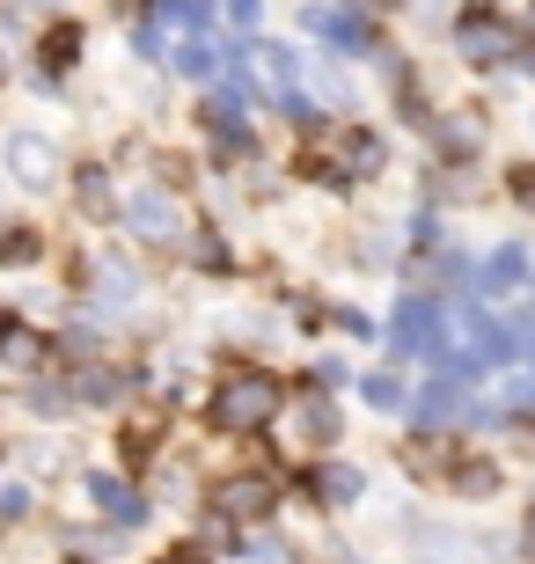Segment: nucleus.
Instances as JSON below:
<instances>
[{
  "label": "nucleus",
  "mask_w": 535,
  "mask_h": 564,
  "mask_svg": "<svg viewBox=\"0 0 535 564\" xmlns=\"http://www.w3.org/2000/svg\"><path fill=\"white\" fill-rule=\"evenodd\" d=\"M470 381H454V375H440V381H426L411 397V425L418 433H432V425H462L470 419V397H462Z\"/></svg>",
  "instance_id": "nucleus-7"
},
{
  "label": "nucleus",
  "mask_w": 535,
  "mask_h": 564,
  "mask_svg": "<svg viewBox=\"0 0 535 564\" xmlns=\"http://www.w3.org/2000/svg\"><path fill=\"white\" fill-rule=\"evenodd\" d=\"M293 440L301 447H338V433H345V419H338V403H330V389H309V397L287 411Z\"/></svg>",
  "instance_id": "nucleus-8"
},
{
  "label": "nucleus",
  "mask_w": 535,
  "mask_h": 564,
  "mask_svg": "<svg viewBox=\"0 0 535 564\" xmlns=\"http://www.w3.org/2000/svg\"><path fill=\"white\" fill-rule=\"evenodd\" d=\"M66 564H96V557H66Z\"/></svg>",
  "instance_id": "nucleus-41"
},
{
  "label": "nucleus",
  "mask_w": 535,
  "mask_h": 564,
  "mask_svg": "<svg viewBox=\"0 0 535 564\" xmlns=\"http://www.w3.org/2000/svg\"><path fill=\"white\" fill-rule=\"evenodd\" d=\"M38 257H44V235H38V228L0 235V264H38Z\"/></svg>",
  "instance_id": "nucleus-25"
},
{
  "label": "nucleus",
  "mask_w": 535,
  "mask_h": 564,
  "mask_svg": "<svg viewBox=\"0 0 535 564\" xmlns=\"http://www.w3.org/2000/svg\"><path fill=\"white\" fill-rule=\"evenodd\" d=\"M396 118H404V126H418V132H432V126H440V118L426 110V96H418L411 82H396Z\"/></svg>",
  "instance_id": "nucleus-26"
},
{
  "label": "nucleus",
  "mask_w": 535,
  "mask_h": 564,
  "mask_svg": "<svg viewBox=\"0 0 535 564\" xmlns=\"http://www.w3.org/2000/svg\"><path fill=\"white\" fill-rule=\"evenodd\" d=\"M191 264H199L206 279H227V272H235V250H227V235L206 228V235H199V250H191Z\"/></svg>",
  "instance_id": "nucleus-22"
},
{
  "label": "nucleus",
  "mask_w": 535,
  "mask_h": 564,
  "mask_svg": "<svg viewBox=\"0 0 535 564\" xmlns=\"http://www.w3.org/2000/svg\"><path fill=\"white\" fill-rule=\"evenodd\" d=\"M521 557L535 564V506H528V513H521Z\"/></svg>",
  "instance_id": "nucleus-37"
},
{
  "label": "nucleus",
  "mask_w": 535,
  "mask_h": 564,
  "mask_svg": "<svg viewBox=\"0 0 535 564\" xmlns=\"http://www.w3.org/2000/svg\"><path fill=\"white\" fill-rule=\"evenodd\" d=\"M132 52H140V59H169V44H162V22H140V30H132Z\"/></svg>",
  "instance_id": "nucleus-29"
},
{
  "label": "nucleus",
  "mask_w": 535,
  "mask_h": 564,
  "mask_svg": "<svg viewBox=\"0 0 535 564\" xmlns=\"http://www.w3.org/2000/svg\"><path fill=\"white\" fill-rule=\"evenodd\" d=\"M44 359H52V337L30 330V323H22V330L0 345V367H15V375H30V367H44Z\"/></svg>",
  "instance_id": "nucleus-20"
},
{
  "label": "nucleus",
  "mask_w": 535,
  "mask_h": 564,
  "mask_svg": "<svg viewBox=\"0 0 535 564\" xmlns=\"http://www.w3.org/2000/svg\"><path fill=\"white\" fill-rule=\"evenodd\" d=\"M514 198L535 213V162H521V169H514Z\"/></svg>",
  "instance_id": "nucleus-36"
},
{
  "label": "nucleus",
  "mask_w": 535,
  "mask_h": 564,
  "mask_svg": "<svg viewBox=\"0 0 535 564\" xmlns=\"http://www.w3.org/2000/svg\"><path fill=\"white\" fill-rule=\"evenodd\" d=\"M506 411H535V375H514V389H506Z\"/></svg>",
  "instance_id": "nucleus-34"
},
{
  "label": "nucleus",
  "mask_w": 535,
  "mask_h": 564,
  "mask_svg": "<svg viewBox=\"0 0 535 564\" xmlns=\"http://www.w3.org/2000/svg\"><path fill=\"white\" fill-rule=\"evenodd\" d=\"M0 521H30V491H22V484L0 491Z\"/></svg>",
  "instance_id": "nucleus-31"
},
{
  "label": "nucleus",
  "mask_w": 535,
  "mask_h": 564,
  "mask_svg": "<svg viewBox=\"0 0 535 564\" xmlns=\"http://www.w3.org/2000/svg\"><path fill=\"white\" fill-rule=\"evenodd\" d=\"M8 176H15L22 191L52 198V184H60V154H52V140H38V132H15V140H8Z\"/></svg>",
  "instance_id": "nucleus-5"
},
{
  "label": "nucleus",
  "mask_w": 535,
  "mask_h": 564,
  "mask_svg": "<svg viewBox=\"0 0 535 564\" xmlns=\"http://www.w3.org/2000/svg\"><path fill=\"white\" fill-rule=\"evenodd\" d=\"M0 82H8V52H0Z\"/></svg>",
  "instance_id": "nucleus-40"
},
{
  "label": "nucleus",
  "mask_w": 535,
  "mask_h": 564,
  "mask_svg": "<svg viewBox=\"0 0 535 564\" xmlns=\"http://www.w3.org/2000/svg\"><path fill=\"white\" fill-rule=\"evenodd\" d=\"M309 30H323V44H330V52H345V59L382 52V30H374L360 8H323V15H309Z\"/></svg>",
  "instance_id": "nucleus-6"
},
{
  "label": "nucleus",
  "mask_w": 535,
  "mask_h": 564,
  "mask_svg": "<svg viewBox=\"0 0 535 564\" xmlns=\"http://www.w3.org/2000/svg\"><path fill=\"white\" fill-rule=\"evenodd\" d=\"M338 330L360 345V337H374V323H367V308H338Z\"/></svg>",
  "instance_id": "nucleus-33"
},
{
  "label": "nucleus",
  "mask_w": 535,
  "mask_h": 564,
  "mask_svg": "<svg viewBox=\"0 0 535 564\" xmlns=\"http://www.w3.org/2000/svg\"><path fill=\"white\" fill-rule=\"evenodd\" d=\"M315 88H323L330 104H352V82H345V74H330V66H323V74H315Z\"/></svg>",
  "instance_id": "nucleus-35"
},
{
  "label": "nucleus",
  "mask_w": 535,
  "mask_h": 564,
  "mask_svg": "<svg viewBox=\"0 0 535 564\" xmlns=\"http://www.w3.org/2000/svg\"><path fill=\"white\" fill-rule=\"evenodd\" d=\"M154 564H206L199 550H169V557H154Z\"/></svg>",
  "instance_id": "nucleus-39"
},
{
  "label": "nucleus",
  "mask_w": 535,
  "mask_h": 564,
  "mask_svg": "<svg viewBox=\"0 0 535 564\" xmlns=\"http://www.w3.org/2000/svg\"><path fill=\"white\" fill-rule=\"evenodd\" d=\"M470 286H477V293H521V286H528V250H521V242H499Z\"/></svg>",
  "instance_id": "nucleus-13"
},
{
  "label": "nucleus",
  "mask_w": 535,
  "mask_h": 564,
  "mask_svg": "<svg viewBox=\"0 0 535 564\" xmlns=\"http://www.w3.org/2000/svg\"><path fill=\"white\" fill-rule=\"evenodd\" d=\"M345 381V359H315L309 367V389H338Z\"/></svg>",
  "instance_id": "nucleus-32"
},
{
  "label": "nucleus",
  "mask_w": 535,
  "mask_h": 564,
  "mask_svg": "<svg viewBox=\"0 0 535 564\" xmlns=\"http://www.w3.org/2000/svg\"><path fill=\"white\" fill-rule=\"evenodd\" d=\"M154 440H162V419L147 411V419H132V425H125V455H132V462H147V455H154Z\"/></svg>",
  "instance_id": "nucleus-27"
},
{
  "label": "nucleus",
  "mask_w": 535,
  "mask_h": 564,
  "mask_svg": "<svg viewBox=\"0 0 535 564\" xmlns=\"http://www.w3.org/2000/svg\"><path fill=\"white\" fill-rule=\"evenodd\" d=\"M88 499H96V513H104V521H118V528H140L147 521V499L125 477H110V469H96V477H88Z\"/></svg>",
  "instance_id": "nucleus-12"
},
{
  "label": "nucleus",
  "mask_w": 535,
  "mask_h": 564,
  "mask_svg": "<svg viewBox=\"0 0 535 564\" xmlns=\"http://www.w3.org/2000/svg\"><path fill=\"white\" fill-rule=\"evenodd\" d=\"M213 506H221L227 521H271V513H279V484L257 477V469H249V477H221L213 484Z\"/></svg>",
  "instance_id": "nucleus-4"
},
{
  "label": "nucleus",
  "mask_w": 535,
  "mask_h": 564,
  "mask_svg": "<svg viewBox=\"0 0 535 564\" xmlns=\"http://www.w3.org/2000/svg\"><path fill=\"white\" fill-rule=\"evenodd\" d=\"M345 169H352V176H382V169H389V140L367 132V126H352L345 132Z\"/></svg>",
  "instance_id": "nucleus-18"
},
{
  "label": "nucleus",
  "mask_w": 535,
  "mask_h": 564,
  "mask_svg": "<svg viewBox=\"0 0 535 564\" xmlns=\"http://www.w3.org/2000/svg\"><path fill=\"white\" fill-rule=\"evenodd\" d=\"M411 250H440V220L432 213H411Z\"/></svg>",
  "instance_id": "nucleus-30"
},
{
  "label": "nucleus",
  "mask_w": 535,
  "mask_h": 564,
  "mask_svg": "<svg viewBox=\"0 0 535 564\" xmlns=\"http://www.w3.org/2000/svg\"><path fill=\"white\" fill-rule=\"evenodd\" d=\"M74 206H82V220H125V206H118V184H110V169L104 162H82V176H74Z\"/></svg>",
  "instance_id": "nucleus-11"
},
{
  "label": "nucleus",
  "mask_w": 535,
  "mask_h": 564,
  "mask_svg": "<svg viewBox=\"0 0 535 564\" xmlns=\"http://www.w3.org/2000/svg\"><path fill=\"white\" fill-rule=\"evenodd\" d=\"M521 52H528V37H521L499 8H470V15H454V59H462V66L492 74V66L521 59Z\"/></svg>",
  "instance_id": "nucleus-2"
},
{
  "label": "nucleus",
  "mask_w": 535,
  "mask_h": 564,
  "mask_svg": "<svg viewBox=\"0 0 535 564\" xmlns=\"http://www.w3.org/2000/svg\"><path fill=\"white\" fill-rule=\"evenodd\" d=\"M74 59H82V30H74V22H52V30L38 37V66L52 74V82H60Z\"/></svg>",
  "instance_id": "nucleus-16"
},
{
  "label": "nucleus",
  "mask_w": 535,
  "mask_h": 564,
  "mask_svg": "<svg viewBox=\"0 0 535 564\" xmlns=\"http://www.w3.org/2000/svg\"><path fill=\"white\" fill-rule=\"evenodd\" d=\"M169 66H176L184 82H213V74H221V52H213V37L199 30V37H184V44H176V59H169Z\"/></svg>",
  "instance_id": "nucleus-21"
},
{
  "label": "nucleus",
  "mask_w": 535,
  "mask_h": 564,
  "mask_svg": "<svg viewBox=\"0 0 535 564\" xmlns=\"http://www.w3.org/2000/svg\"><path fill=\"white\" fill-rule=\"evenodd\" d=\"M279 411H287V389L271 375H257V367L221 375V389H213V403H206V419L221 425V433H265Z\"/></svg>",
  "instance_id": "nucleus-1"
},
{
  "label": "nucleus",
  "mask_w": 535,
  "mask_h": 564,
  "mask_svg": "<svg viewBox=\"0 0 535 564\" xmlns=\"http://www.w3.org/2000/svg\"><path fill=\"white\" fill-rule=\"evenodd\" d=\"M15 330H22V315H15V308H0V345H8Z\"/></svg>",
  "instance_id": "nucleus-38"
},
{
  "label": "nucleus",
  "mask_w": 535,
  "mask_h": 564,
  "mask_svg": "<svg viewBox=\"0 0 535 564\" xmlns=\"http://www.w3.org/2000/svg\"><path fill=\"white\" fill-rule=\"evenodd\" d=\"M454 491H462V499H492V491H499V469H492V462H454Z\"/></svg>",
  "instance_id": "nucleus-24"
},
{
  "label": "nucleus",
  "mask_w": 535,
  "mask_h": 564,
  "mask_svg": "<svg viewBox=\"0 0 535 564\" xmlns=\"http://www.w3.org/2000/svg\"><path fill=\"white\" fill-rule=\"evenodd\" d=\"M360 397H367V411H382V419H396V411L411 419V397H418V389H404V375H389V367H382V375L360 381Z\"/></svg>",
  "instance_id": "nucleus-17"
},
{
  "label": "nucleus",
  "mask_w": 535,
  "mask_h": 564,
  "mask_svg": "<svg viewBox=\"0 0 535 564\" xmlns=\"http://www.w3.org/2000/svg\"><path fill=\"white\" fill-rule=\"evenodd\" d=\"M432 140H440V154H448V162H470L477 147H484V118H477V110L440 118V126H432Z\"/></svg>",
  "instance_id": "nucleus-15"
},
{
  "label": "nucleus",
  "mask_w": 535,
  "mask_h": 564,
  "mask_svg": "<svg viewBox=\"0 0 535 564\" xmlns=\"http://www.w3.org/2000/svg\"><path fill=\"white\" fill-rule=\"evenodd\" d=\"M213 8H221V22H235V37H249L257 15H265V0H213Z\"/></svg>",
  "instance_id": "nucleus-28"
},
{
  "label": "nucleus",
  "mask_w": 535,
  "mask_h": 564,
  "mask_svg": "<svg viewBox=\"0 0 535 564\" xmlns=\"http://www.w3.org/2000/svg\"><path fill=\"white\" fill-rule=\"evenodd\" d=\"M125 228L140 235V242H154V250H176V242L191 235V213H184V198H176V191L147 184V191H132V198H125Z\"/></svg>",
  "instance_id": "nucleus-3"
},
{
  "label": "nucleus",
  "mask_w": 535,
  "mask_h": 564,
  "mask_svg": "<svg viewBox=\"0 0 535 564\" xmlns=\"http://www.w3.org/2000/svg\"><path fill=\"white\" fill-rule=\"evenodd\" d=\"M88 286L104 293V301H140V272H132L125 257H104V264H88Z\"/></svg>",
  "instance_id": "nucleus-19"
},
{
  "label": "nucleus",
  "mask_w": 535,
  "mask_h": 564,
  "mask_svg": "<svg viewBox=\"0 0 535 564\" xmlns=\"http://www.w3.org/2000/svg\"><path fill=\"white\" fill-rule=\"evenodd\" d=\"M249 154H257V140H249V126L243 118H235V126H213V162H249Z\"/></svg>",
  "instance_id": "nucleus-23"
},
{
  "label": "nucleus",
  "mask_w": 535,
  "mask_h": 564,
  "mask_svg": "<svg viewBox=\"0 0 535 564\" xmlns=\"http://www.w3.org/2000/svg\"><path fill=\"white\" fill-rule=\"evenodd\" d=\"M301 491H309L315 513H345V506L360 499V491H367V477H360L352 462H323V469H315V477L301 484Z\"/></svg>",
  "instance_id": "nucleus-10"
},
{
  "label": "nucleus",
  "mask_w": 535,
  "mask_h": 564,
  "mask_svg": "<svg viewBox=\"0 0 535 564\" xmlns=\"http://www.w3.org/2000/svg\"><path fill=\"white\" fill-rule=\"evenodd\" d=\"M389 345H396V359L404 352H432V345H440V301H404V308H396V323H389Z\"/></svg>",
  "instance_id": "nucleus-9"
},
{
  "label": "nucleus",
  "mask_w": 535,
  "mask_h": 564,
  "mask_svg": "<svg viewBox=\"0 0 535 564\" xmlns=\"http://www.w3.org/2000/svg\"><path fill=\"white\" fill-rule=\"evenodd\" d=\"M125 367H104V359H88L82 375H74V397L88 403V411H110V403H125Z\"/></svg>",
  "instance_id": "nucleus-14"
}]
</instances>
